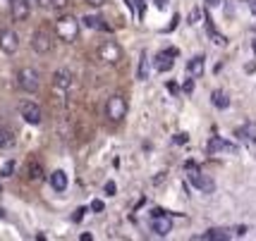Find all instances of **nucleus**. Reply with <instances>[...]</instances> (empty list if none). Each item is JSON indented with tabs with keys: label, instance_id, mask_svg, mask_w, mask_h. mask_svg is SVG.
I'll return each instance as SVG.
<instances>
[{
	"label": "nucleus",
	"instance_id": "1",
	"mask_svg": "<svg viewBox=\"0 0 256 241\" xmlns=\"http://www.w3.org/2000/svg\"><path fill=\"white\" fill-rule=\"evenodd\" d=\"M56 33L60 36V41L65 43H74L79 36V22L72 17V14H62L56 22Z\"/></svg>",
	"mask_w": 256,
	"mask_h": 241
},
{
	"label": "nucleus",
	"instance_id": "2",
	"mask_svg": "<svg viewBox=\"0 0 256 241\" xmlns=\"http://www.w3.org/2000/svg\"><path fill=\"white\" fill-rule=\"evenodd\" d=\"M17 86L22 88L24 93H36L38 86H41V77L34 67H22L17 72Z\"/></svg>",
	"mask_w": 256,
	"mask_h": 241
},
{
	"label": "nucleus",
	"instance_id": "3",
	"mask_svg": "<svg viewBox=\"0 0 256 241\" xmlns=\"http://www.w3.org/2000/svg\"><path fill=\"white\" fill-rule=\"evenodd\" d=\"M32 48L38 55H48L53 50V31L46 29V26H38V29L32 33Z\"/></svg>",
	"mask_w": 256,
	"mask_h": 241
},
{
	"label": "nucleus",
	"instance_id": "4",
	"mask_svg": "<svg viewBox=\"0 0 256 241\" xmlns=\"http://www.w3.org/2000/svg\"><path fill=\"white\" fill-rule=\"evenodd\" d=\"M184 167H187V172H190V182H192V187H196V189L201 191V194H213V191H216V182H213L211 177L201 175V172H199V167H196L194 163H187Z\"/></svg>",
	"mask_w": 256,
	"mask_h": 241
},
{
	"label": "nucleus",
	"instance_id": "5",
	"mask_svg": "<svg viewBox=\"0 0 256 241\" xmlns=\"http://www.w3.org/2000/svg\"><path fill=\"white\" fill-rule=\"evenodd\" d=\"M127 115V100L122 96H110L106 103V117L110 122H122Z\"/></svg>",
	"mask_w": 256,
	"mask_h": 241
},
{
	"label": "nucleus",
	"instance_id": "6",
	"mask_svg": "<svg viewBox=\"0 0 256 241\" xmlns=\"http://www.w3.org/2000/svg\"><path fill=\"white\" fill-rule=\"evenodd\" d=\"M98 57L100 62H106V65H118L122 60V48L115 41H103L98 45Z\"/></svg>",
	"mask_w": 256,
	"mask_h": 241
},
{
	"label": "nucleus",
	"instance_id": "7",
	"mask_svg": "<svg viewBox=\"0 0 256 241\" xmlns=\"http://www.w3.org/2000/svg\"><path fill=\"white\" fill-rule=\"evenodd\" d=\"M17 48H20V36L14 29H0V50L2 53H17Z\"/></svg>",
	"mask_w": 256,
	"mask_h": 241
},
{
	"label": "nucleus",
	"instance_id": "8",
	"mask_svg": "<svg viewBox=\"0 0 256 241\" xmlns=\"http://www.w3.org/2000/svg\"><path fill=\"white\" fill-rule=\"evenodd\" d=\"M175 57H178V48H168V50H160V53L154 57V67L158 72H170L172 65H175Z\"/></svg>",
	"mask_w": 256,
	"mask_h": 241
},
{
	"label": "nucleus",
	"instance_id": "9",
	"mask_svg": "<svg viewBox=\"0 0 256 241\" xmlns=\"http://www.w3.org/2000/svg\"><path fill=\"white\" fill-rule=\"evenodd\" d=\"M20 115H22V120L26 122V124H41V108L36 105V103H32V100H24L22 105H20Z\"/></svg>",
	"mask_w": 256,
	"mask_h": 241
},
{
	"label": "nucleus",
	"instance_id": "10",
	"mask_svg": "<svg viewBox=\"0 0 256 241\" xmlns=\"http://www.w3.org/2000/svg\"><path fill=\"white\" fill-rule=\"evenodd\" d=\"M206 151L211 155H220V153H228V155H234L237 153V146L230 141H225V139H220V136H213L211 141H208V146H206Z\"/></svg>",
	"mask_w": 256,
	"mask_h": 241
},
{
	"label": "nucleus",
	"instance_id": "11",
	"mask_svg": "<svg viewBox=\"0 0 256 241\" xmlns=\"http://www.w3.org/2000/svg\"><path fill=\"white\" fill-rule=\"evenodd\" d=\"M10 12L14 22H24L32 14V2L29 0H10Z\"/></svg>",
	"mask_w": 256,
	"mask_h": 241
},
{
	"label": "nucleus",
	"instance_id": "12",
	"mask_svg": "<svg viewBox=\"0 0 256 241\" xmlns=\"http://www.w3.org/2000/svg\"><path fill=\"white\" fill-rule=\"evenodd\" d=\"M44 165L38 158H29L26 163H24V177L29 179V182H38V179H44Z\"/></svg>",
	"mask_w": 256,
	"mask_h": 241
},
{
	"label": "nucleus",
	"instance_id": "13",
	"mask_svg": "<svg viewBox=\"0 0 256 241\" xmlns=\"http://www.w3.org/2000/svg\"><path fill=\"white\" fill-rule=\"evenodd\" d=\"M151 230H154V234H158V237H168V234L172 232V220L168 218L166 213H163V215H154V218H151Z\"/></svg>",
	"mask_w": 256,
	"mask_h": 241
},
{
	"label": "nucleus",
	"instance_id": "14",
	"mask_svg": "<svg viewBox=\"0 0 256 241\" xmlns=\"http://www.w3.org/2000/svg\"><path fill=\"white\" fill-rule=\"evenodd\" d=\"M48 182H50V189L58 191V194L67 191V184H70L65 170H56V172H50V175H48Z\"/></svg>",
	"mask_w": 256,
	"mask_h": 241
},
{
	"label": "nucleus",
	"instance_id": "15",
	"mask_svg": "<svg viewBox=\"0 0 256 241\" xmlns=\"http://www.w3.org/2000/svg\"><path fill=\"white\" fill-rule=\"evenodd\" d=\"M234 136L240 139V141H246V143H256V124L254 122H249V124H242L237 132H234Z\"/></svg>",
	"mask_w": 256,
	"mask_h": 241
},
{
	"label": "nucleus",
	"instance_id": "16",
	"mask_svg": "<svg viewBox=\"0 0 256 241\" xmlns=\"http://www.w3.org/2000/svg\"><path fill=\"white\" fill-rule=\"evenodd\" d=\"M204 69H206V57L204 55H196V57H192L190 62H187V74L190 77H201Z\"/></svg>",
	"mask_w": 256,
	"mask_h": 241
},
{
	"label": "nucleus",
	"instance_id": "17",
	"mask_svg": "<svg viewBox=\"0 0 256 241\" xmlns=\"http://www.w3.org/2000/svg\"><path fill=\"white\" fill-rule=\"evenodd\" d=\"M53 86H56L58 91H65L67 93V88L72 86V74H70L67 69H58L56 77H53Z\"/></svg>",
	"mask_w": 256,
	"mask_h": 241
},
{
	"label": "nucleus",
	"instance_id": "18",
	"mask_svg": "<svg viewBox=\"0 0 256 241\" xmlns=\"http://www.w3.org/2000/svg\"><path fill=\"white\" fill-rule=\"evenodd\" d=\"M148 74H151V60H148V55H146V50H144V53H142V57H139L136 79H139V81H146V79H148Z\"/></svg>",
	"mask_w": 256,
	"mask_h": 241
},
{
	"label": "nucleus",
	"instance_id": "19",
	"mask_svg": "<svg viewBox=\"0 0 256 241\" xmlns=\"http://www.w3.org/2000/svg\"><path fill=\"white\" fill-rule=\"evenodd\" d=\"M211 103H213V105H216L218 110L230 108V98H228V93H225V91H220V88L211 93Z\"/></svg>",
	"mask_w": 256,
	"mask_h": 241
},
{
	"label": "nucleus",
	"instance_id": "20",
	"mask_svg": "<svg viewBox=\"0 0 256 241\" xmlns=\"http://www.w3.org/2000/svg\"><path fill=\"white\" fill-rule=\"evenodd\" d=\"M199 239H206V241H228V239H230V232H228V230H208L206 234H201Z\"/></svg>",
	"mask_w": 256,
	"mask_h": 241
},
{
	"label": "nucleus",
	"instance_id": "21",
	"mask_svg": "<svg viewBox=\"0 0 256 241\" xmlns=\"http://www.w3.org/2000/svg\"><path fill=\"white\" fill-rule=\"evenodd\" d=\"M12 143H14V132L2 127V129H0V151H2V148H10Z\"/></svg>",
	"mask_w": 256,
	"mask_h": 241
},
{
	"label": "nucleus",
	"instance_id": "22",
	"mask_svg": "<svg viewBox=\"0 0 256 241\" xmlns=\"http://www.w3.org/2000/svg\"><path fill=\"white\" fill-rule=\"evenodd\" d=\"M82 22L86 24L89 29H106V24H103V19H100V17H96V14H89V17H84Z\"/></svg>",
	"mask_w": 256,
	"mask_h": 241
},
{
	"label": "nucleus",
	"instance_id": "23",
	"mask_svg": "<svg viewBox=\"0 0 256 241\" xmlns=\"http://www.w3.org/2000/svg\"><path fill=\"white\" fill-rule=\"evenodd\" d=\"M208 36L213 38V43H216V45H225V43H228V38H225L223 33L216 31V26H213L211 22H208Z\"/></svg>",
	"mask_w": 256,
	"mask_h": 241
},
{
	"label": "nucleus",
	"instance_id": "24",
	"mask_svg": "<svg viewBox=\"0 0 256 241\" xmlns=\"http://www.w3.org/2000/svg\"><path fill=\"white\" fill-rule=\"evenodd\" d=\"M14 172V160H8V163L0 167V177H10Z\"/></svg>",
	"mask_w": 256,
	"mask_h": 241
},
{
	"label": "nucleus",
	"instance_id": "25",
	"mask_svg": "<svg viewBox=\"0 0 256 241\" xmlns=\"http://www.w3.org/2000/svg\"><path fill=\"white\" fill-rule=\"evenodd\" d=\"M199 19H201V10H199V7H194V10L190 12V17H187V22H190V24H199Z\"/></svg>",
	"mask_w": 256,
	"mask_h": 241
},
{
	"label": "nucleus",
	"instance_id": "26",
	"mask_svg": "<svg viewBox=\"0 0 256 241\" xmlns=\"http://www.w3.org/2000/svg\"><path fill=\"white\" fill-rule=\"evenodd\" d=\"M103 191H106V196H115V191H118V187H115V182H106V187H103Z\"/></svg>",
	"mask_w": 256,
	"mask_h": 241
},
{
	"label": "nucleus",
	"instance_id": "27",
	"mask_svg": "<svg viewBox=\"0 0 256 241\" xmlns=\"http://www.w3.org/2000/svg\"><path fill=\"white\" fill-rule=\"evenodd\" d=\"M84 213H89V208H77V210H74V215H72V220H74V222H82Z\"/></svg>",
	"mask_w": 256,
	"mask_h": 241
},
{
	"label": "nucleus",
	"instance_id": "28",
	"mask_svg": "<svg viewBox=\"0 0 256 241\" xmlns=\"http://www.w3.org/2000/svg\"><path fill=\"white\" fill-rule=\"evenodd\" d=\"M67 2H70V0H50V7H56V10H62V7H67Z\"/></svg>",
	"mask_w": 256,
	"mask_h": 241
},
{
	"label": "nucleus",
	"instance_id": "29",
	"mask_svg": "<svg viewBox=\"0 0 256 241\" xmlns=\"http://www.w3.org/2000/svg\"><path fill=\"white\" fill-rule=\"evenodd\" d=\"M182 91H184V93H192V91H194V79H187L184 86H182Z\"/></svg>",
	"mask_w": 256,
	"mask_h": 241
},
{
	"label": "nucleus",
	"instance_id": "30",
	"mask_svg": "<svg viewBox=\"0 0 256 241\" xmlns=\"http://www.w3.org/2000/svg\"><path fill=\"white\" fill-rule=\"evenodd\" d=\"M91 210H94V213H100V210H103V201H94V203H91Z\"/></svg>",
	"mask_w": 256,
	"mask_h": 241
},
{
	"label": "nucleus",
	"instance_id": "31",
	"mask_svg": "<svg viewBox=\"0 0 256 241\" xmlns=\"http://www.w3.org/2000/svg\"><path fill=\"white\" fill-rule=\"evenodd\" d=\"M168 91H170V93H180V86L175 81H170V84H168Z\"/></svg>",
	"mask_w": 256,
	"mask_h": 241
},
{
	"label": "nucleus",
	"instance_id": "32",
	"mask_svg": "<svg viewBox=\"0 0 256 241\" xmlns=\"http://www.w3.org/2000/svg\"><path fill=\"white\" fill-rule=\"evenodd\" d=\"M175 143H187V134H175Z\"/></svg>",
	"mask_w": 256,
	"mask_h": 241
},
{
	"label": "nucleus",
	"instance_id": "33",
	"mask_svg": "<svg viewBox=\"0 0 256 241\" xmlns=\"http://www.w3.org/2000/svg\"><path fill=\"white\" fill-rule=\"evenodd\" d=\"M91 7H100V5H106V0H86Z\"/></svg>",
	"mask_w": 256,
	"mask_h": 241
},
{
	"label": "nucleus",
	"instance_id": "34",
	"mask_svg": "<svg viewBox=\"0 0 256 241\" xmlns=\"http://www.w3.org/2000/svg\"><path fill=\"white\" fill-rule=\"evenodd\" d=\"M234 234H237V237H244V234H246V227H237V230H234Z\"/></svg>",
	"mask_w": 256,
	"mask_h": 241
},
{
	"label": "nucleus",
	"instance_id": "35",
	"mask_svg": "<svg viewBox=\"0 0 256 241\" xmlns=\"http://www.w3.org/2000/svg\"><path fill=\"white\" fill-rule=\"evenodd\" d=\"M206 5H208V7H218V5H220V0H206Z\"/></svg>",
	"mask_w": 256,
	"mask_h": 241
},
{
	"label": "nucleus",
	"instance_id": "36",
	"mask_svg": "<svg viewBox=\"0 0 256 241\" xmlns=\"http://www.w3.org/2000/svg\"><path fill=\"white\" fill-rule=\"evenodd\" d=\"M249 10H252V12L256 14V0H252V2H249Z\"/></svg>",
	"mask_w": 256,
	"mask_h": 241
},
{
	"label": "nucleus",
	"instance_id": "37",
	"mask_svg": "<svg viewBox=\"0 0 256 241\" xmlns=\"http://www.w3.org/2000/svg\"><path fill=\"white\" fill-rule=\"evenodd\" d=\"M36 2H38V5H44V7L46 5H50V0H36Z\"/></svg>",
	"mask_w": 256,
	"mask_h": 241
},
{
	"label": "nucleus",
	"instance_id": "38",
	"mask_svg": "<svg viewBox=\"0 0 256 241\" xmlns=\"http://www.w3.org/2000/svg\"><path fill=\"white\" fill-rule=\"evenodd\" d=\"M254 53H256V41H254Z\"/></svg>",
	"mask_w": 256,
	"mask_h": 241
}]
</instances>
